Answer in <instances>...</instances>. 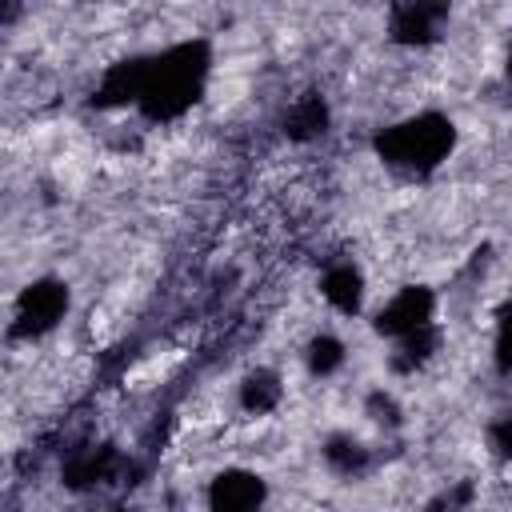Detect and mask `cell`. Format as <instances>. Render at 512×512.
<instances>
[{"mask_svg":"<svg viewBox=\"0 0 512 512\" xmlns=\"http://www.w3.org/2000/svg\"><path fill=\"white\" fill-rule=\"evenodd\" d=\"M324 460L340 476H360L368 468V448L360 440H352V436H332L328 448H324Z\"/></svg>","mask_w":512,"mask_h":512,"instance_id":"7c38bea8","label":"cell"},{"mask_svg":"<svg viewBox=\"0 0 512 512\" xmlns=\"http://www.w3.org/2000/svg\"><path fill=\"white\" fill-rule=\"evenodd\" d=\"M240 404L248 408V412H256V416H264V412H272L276 404H280V380H276V372H252L244 384H240Z\"/></svg>","mask_w":512,"mask_h":512,"instance_id":"8fae6325","label":"cell"},{"mask_svg":"<svg viewBox=\"0 0 512 512\" xmlns=\"http://www.w3.org/2000/svg\"><path fill=\"white\" fill-rule=\"evenodd\" d=\"M324 296L332 300V308H340V312H356L360 308V296H364V280H360V272L352 268V264H336V268H328L324 272Z\"/></svg>","mask_w":512,"mask_h":512,"instance_id":"30bf717a","label":"cell"},{"mask_svg":"<svg viewBox=\"0 0 512 512\" xmlns=\"http://www.w3.org/2000/svg\"><path fill=\"white\" fill-rule=\"evenodd\" d=\"M324 128H328V108H324V100H320L316 92L300 96V100L288 108V116H284V136H292V140H312V136H320Z\"/></svg>","mask_w":512,"mask_h":512,"instance_id":"9c48e42d","label":"cell"},{"mask_svg":"<svg viewBox=\"0 0 512 512\" xmlns=\"http://www.w3.org/2000/svg\"><path fill=\"white\" fill-rule=\"evenodd\" d=\"M264 500V480L256 472H244V468H228L212 480L208 488V504L216 512H248Z\"/></svg>","mask_w":512,"mask_h":512,"instance_id":"8992f818","label":"cell"},{"mask_svg":"<svg viewBox=\"0 0 512 512\" xmlns=\"http://www.w3.org/2000/svg\"><path fill=\"white\" fill-rule=\"evenodd\" d=\"M212 68V48L208 40H188L176 44L160 56L144 60V88H140V112L148 120H176L180 112H188L208 80Z\"/></svg>","mask_w":512,"mask_h":512,"instance_id":"6da1fadb","label":"cell"},{"mask_svg":"<svg viewBox=\"0 0 512 512\" xmlns=\"http://www.w3.org/2000/svg\"><path fill=\"white\" fill-rule=\"evenodd\" d=\"M432 292L428 288H420V284H412V288H404L380 316H376V332L380 336H392V340H400V336H408V332H416V328H424V324H432Z\"/></svg>","mask_w":512,"mask_h":512,"instance_id":"5b68a950","label":"cell"},{"mask_svg":"<svg viewBox=\"0 0 512 512\" xmlns=\"http://www.w3.org/2000/svg\"><path fill=\"white\" fill-rule=\"evenodd\" d=\"M488 440H492V448H496V456H504V460H512V416H504V420H496V424H492V432H488Z\"/></svg>","mask_w":512,"mask_h":512,"instance_id":"e0dca14e","label":"cell"},{"mask_svg":"<svg viewBox=\"0 0 512 512\" xmlns=\"http://www.w3.org/2000/svg\"><path fill=\"white\" fill-rule=\"evenodd\" d=\"M456 144V128L448 116L440 112H420L412 120H400L392 128H384L376 136V156L388 168L412 172V176H428L432 168H440L448 160Z\"/></svg>","mask_w":512,"mask_h":512,"instance_id":"7a4b0ae2","label":"cell"},{"mask_svg":"<svg viewBox=\"0 0 512 512\" xmlns=\"http://www.w3.org/2000/svg\"><path fill=\"white\" fill-rule=\"evenodd\" d=\"M344 364V344L336 340V336H316L312 344H308V372L312 376H328V372H336Z\"/></svg>","mask_w":512,"mask_h":512,"instance_id":"5bb4252c","label":"cell"},{"mask_svg":"<svg viewBox=\"0 0 512 512\" xmlns=\"http://www.w3.org/2000/svg\"><path fill=\"white\" fill-rule=\"evenodd\" d=\"M68 312V288L60 280H36L20 292L16 300V320H12V336L16 340H32L52 332Z\"/></svg>","mask_w":512,"mask_h":512,"instance_id":"3957f363","label":"cell"},{"mask_svg":"<svg viewBox=\"0 0 512 512\" xmlns=\"http://www.w3.org/2000/svg\"><path fill=\"white\" fill-rule=\"evenodd\" d=\"M124 468L120 452L112 444H100V448H80L68 456L64 464V484L68 488H92V484H104V480H116V472Z\"/></svg>","mask_w":512,"mask_h":512,"instance_id":"52a82bcc","label":"cell"},{"mask_svg":"<svg viewBox=\"0 0 512 512\" xmlns=\"http://www.w3.org/2000/svg\"><path fill=\"white\" fill-rule=\"evenodd\" d=\"M508 80H512V56H508Z\"/></svg>","mask_w":512,"mask_h":512,"instance_id":"d6986e66","label":"cell"},{"mask_svg":"<svg viewBox=\"0 0 512 512\" xmlns=\"http://www.w3.org/2000/svg\"><path fill=\"white\" fill-rule=\"evenodd\" d=\"M444 20H448V0H396L388 32L396 44L420 48V44H432L440 36Z\"/></svg>","mask_w":512,"mask_h":512,"instance_id":"277c9868","label":"cell"},{"mask_svg":"<svg viewBox=\"0 0 512 512\" xmlns=\"http://www.w3.org/2000/svg\"><path fill=\"white\" fill-rule=\"evenodd\" d=\"M140 88H144V60H120L104 72L100 88H96V104L100 108H116V104H136L140 100Z\"/></svg>","mask_w":512,"mask_h":512,"instance_id":"ba28073f","label":"cell"},{"mask_svg":"<svg viewBox=\"0 0 512 512\" xmlns=\"http://www.w3.org/2000/svg\"><path fill=\"white\" fill-rule=\"evenodd\" d=\"M368 412H372L380 424H388V428L400 424V408H396V400L384 396V392H372V396H368Z\"/></svg>","mask_w":512,"mask_h":512,"instance_id":"2e32d148","label":"cell"},{"mask_svg":"<svg viewBox=\"0 0 512 512\" xmlns=\"http://www.w3.org/2000/svg\"><path fill=\"white\" fill-rule=\"evenodd\" d=\"M16 12H20V0H4V24H12Z\"/></svg>","mask_w":512,"mask_h":512,"instance_id":"ac0fdd59","label":"cell"},{"mask_svg":"<svg viewBox=\"0 0 512 512\" xmlns=\"http://www.w3.org/2000/svg\"><path fill=\"white\" fill-rule=\"evenodd\" d=\"M496 368L512 372V304L500 308V324H496Z\"/></svg>","mask_w":512,"mask_h":512,"instance_id":"9a60e30c","label":"cell"},{"mask_svg":"<svg viewBox=\"0 0 512 512\" xmlns=\"http://www.w3.org/2000/svg\"><path fill=\"white\" fill-rule=\"evenodd\" d=\"M436 344H440L436 328H432V324H424V328H416V332L400 336V356H396L392 364H396L400 372H404V368H416V364H424V360L436 352Z\"/></svg>","mask_w":512,"mask_h":512,"instance_id":"4fadbf2b","label":"cell"}]
</instances>
